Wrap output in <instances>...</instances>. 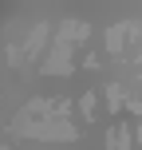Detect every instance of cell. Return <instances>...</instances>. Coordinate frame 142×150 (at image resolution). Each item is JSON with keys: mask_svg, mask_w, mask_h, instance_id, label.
Returning a JSON list of instances; mask_svg holds the SVG:
<instances>
[{"mask_svg": "<svg viewBox=\"0 0 142 150\" xmlns=\"http://www.w3.org/2000/svg\"><path fill=\"white\" fill-rule=\"evenodd\" d=\"M134 111H138V115H142V103H134Z\"/></svg>", "mask_w": 142, "mask_h": 150, "instance_id": "cell-9", "label": "cell"}, {"mask_svg": "<svg viewBox=\"0 0 142 150\" xmlns=\"http://www.w3.org/2000/svg\"><path fill=\"white\" fill-rule=\"evenodd\" d=\"M44 71L47 75H71V47L67 44H52V52L44 59Z\"/></svg>", "mask_w": 142, "mask_h": 150, "instance_id": "cell-2", "label": "cell"}, {"mask_svg": "<svg viewBox=\"0 0 142 150\" xmlns=\"http://www.w3.org/2000/svg\"><path fill=\"white\" fill-rule=\"evenodd\" d=\"M107 103H111V111L122 107V83H111V87H107Z\"/></svg>", "mask_w": 142, "mask_h": 150, "instance_id": "cell-7", "label": "cell"}, {"mask_svg": "<svg viewBox=\"0 0 142 150\" xmlns=\"http://www.w3.org/2000/svg\"><path fill=\"white\" fill-rule=\"evenodd\" d=\"M87 36H91V24H87V20H63V24H59V40H55V44H67V47H71L75 40L83 44Z\"/></svg>", "mask_w": 142, "mask_h": 150, "instance_id": "cell-3", "label": "cell"}, {"mask_svg": "<svg viewBox=\"0 0 142 150\" xmlns=\"http://www.w3.org/2000/svg\"><path fill=\"white\" fill-rule=\"evenodd\" d=\"M122 44H126V24H114V28L107 32V47H111V55H122Z\"/></svg>", "mask_w": 142, "mask_h": 150, "instance_id": "cell-5", "label": "cell"}, {"mask_svg": "<svg viewBox=\"0 0 142 150\" xmlns=\"http://www.w3.org/2000/svg\"><path fill=\"white\" fill-rule=\"evenodd\" d=\"M138 138H142V127H138Z\"/></svg>", "mask_w": 142, "mask_h": 150, "instance_id": "cell-10", "label": "cell"}, {"mask_svg": "<svg viewBox=\"0 0 142 150\" xmlns=\"http://www.w3.org/2000/svg\"><path fill=\"white\" fill-rule=\"evenodd\" d=\"M47 32H52V28H47V24H36V28H32L28 44L20 47V52H24V59H36V55H40V47L47 44Z\"/></svg>", "mask_w": 142, "mask_h": 150, "instance_id": "cell-4", "label": "cell"}, {"mask_svg": "<svg viewBox=\"0 0 142 150\" xmlns=\"http://www.w3.org/2000/svg\"><path fill=\"white\" fill-rule=\"evenodd\" d=\"M79 111H83V119H95V95H91V91L79 99Z\"/></svg>", "mask_w": 142, "mask_h": 150, "instance_id": "cell-8", "label": "cell"}, {"mask_svg": "<svg viewBox=\"0 0 142 150\" xmlns=\"http://www.w3.org/2000/svg\"><path fill=\"white\" fill-rule=\"evenodd\" d=\"M12 134H32V138H47V142H71L79 138V130L71 122H12Z\"/></svg>", "mask_w": 142, "mask_h": 150, "instance_id": "cell-1", "label": "cell"}, {"mask_svg": "<svg viewBox=\"0 0 142 150\" xmlns=\"http://www.w3.org/2000/svg\"><path fill=\"white\" fill-rule=\"evenodd\" d=\"M107 142H111V150H130V130L122 127H111V134H107Z\"/></svg>", "mask_w": 142, "mask_h": 150, "instance_id": "cell-6", "label": "cell"}]
</instances>
